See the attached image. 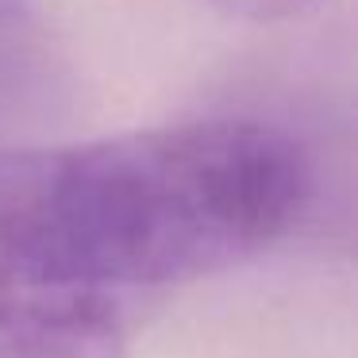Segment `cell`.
Wrapping results in <instances>:
<instances>
[{"instance_id": "3", "label": "cell", "mask_w": 358, "mask_h": 358, "mask_svg": "<svg viewBox=\"0 0 358 358\" xmlns=\"http://www.w3.org/2000/svg\"><path fill=\"white\" fill-rule=\"evenodd\" d=\"M43 27L27 0H0V101H16L43 73Z\"/></svg>"}, {"instance_id": "1", "label": "cell", "mask_w": 358, "mask_h": 358, "mask_svg": "<svg viewBox=\"0 0 358 358\" xmlns=\"http://www.w3.org/2000/svg\"><path fill=\"white\" fill-rule=\"evenodd\" d=\"M301 143L262 120H185L0 150V258L131 304L231 270L304 216Z\"/></svg>"}, {"instance_id": "4", "label": "cell", "mask_w": 358, "mask_h": 358, "mask_svg": "<svg viewBox=\"0 0 358 358\" xmlns=\"http://www.w3.org/2000/svg\"><path fill=\"white\" fill-rule=\"evenodd\" d=\"M220 16L243 20V24H285V20L308 16L324 0H201Z\"/></svg>"}, {"instance_id": "2", "label": "cell", "mask_w": 358, "mask_h": 358, "mask_svg": "<svg viewBox=\"0 0 358 358\" xmlns=\"http://www.w3.org/2000/svg\"><path fill=\"white\" fill-rule=\"evenodd\" d=\"M131 304L0 258V358H127Z\"/></svg>"}]
</instances>
